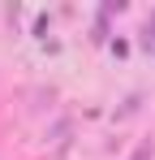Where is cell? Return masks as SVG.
Listing matches in <instances>:
<instances>
[{
  "label": "cell",
  "mask_w": 155,
  "mask_h": 160,
  "mask_svg": "<svg viewBox=\"0 0 155 160\" xmlns=\"http://www.w3.org/2000/svg\"><path fill=\"white\" fill-rule=\"evenodd\" d=\"M151 152H155L151 143H142V147H138V152H134V156H129V160H151Z\"/></svg>",
  "instance_id": "cell-1"
}]
</instances>
